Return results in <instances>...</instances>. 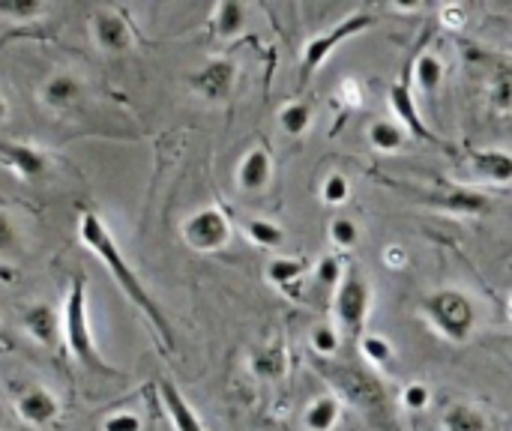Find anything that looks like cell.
I'll return each instance as SVG.
<instances>
[{
	"label": "cell",
	"mask_w": 512,
	"mask_h": 431,
	"mask_svg": "<svg viewBox=\"0 0 512 431\" xmlns=\"http://www.w3.org/2000/svg\"><path fill=\"white\" fill-rule=\"evenodd\" d=\"M339 417H342V405L336 396H318L306 414H303V423L309 431H333L339 426Z\"/></svg>",
	"instance_id": "cell-17"
},
{
	"label": "cell",
	"mask_w": 512,
	"mask_h": 431,
	"mask_svg": "<svg viewBox=\"0 0 512 431\" xmlns=\"http://www.w3.org/2000/svg\"><path fill=\"white\" fill-rule=\"evenodd\" d=\"M309 342H312V351L318 354V357H333L336 351H339V333L333 330V327H315L312 330V336H309Z\"/></svg>",
	"instance_id": "cell-30"
},
{
	"label": "cell",
	"mask_w": 512,
	"mask_h": 431,
	"mask_svg": "<svg viewBox=\"0 0 512 431\" xmlns=\"http://www.w3.org/2000/svg\"><path fill=\"white\" fill-rule=\"evenodd\" d=\"M369 306H372L369 282L360 273L345 276V282L339 285L336 300H333V312H336V321H339L342 333L360 336L363 324H366V315H369Z\"/></svg>",
	"instance_id": "cell-5"
},
{
	"label": "cell",
	"mask_w": 512,
	"mask_h": 431,
	"mask_svg": "<svg viewBox=\"0 0 512 431\" xmlns=\"http://www.w3.org/2000/svg\"><path fill=\"white\" fill-rule=\"evenodd\" d=\"M78 234H81V243L108 267L111 279L120 285V291L126 294V300H129L138 312H144V318L153 324V330L159 333V339H162V342L168 345V351H171V348H174V333H171L168 318L162 315V309L156 306V300L147 294V288H144V282L135 276V270L126 264V258L120 255V246L114 243V237L108 234V228L102 225V219H99L96 213H84L81 222H78Z\"/></svg>",
	"instance_id": "cell-1"
},
{
	"label": "cell",
	"mask_w": 512,
	"mask_h": 431,
	"mask_svg": "<svg viewBox=\"0 0 512 431\" xmlns=\"http://www.w3.org/2000/svg\"><path fill=\"white\" fill-rule=\"evenodd\" d=\"M183 240L195 252H216L231 240V222L219 207H204L183 222Z\"/></svg>",
	"instance_id": "cell-6"
},
{
	"label": "cell",
	"mask_w": 512,
	"mask_h": 431,
	"mask_svg": "<svg viewBox=\"0 0 512 431\" xmlns=\"http://www.w3.org/2000/svg\"><path fill=\"white\" fill-rule=\"evenodd\" d=\"M246 27V6L243 3H234V0H222L216 9H213V33L219 39H234L240 36Z\"/></svg>",
	"instance_id": "cell-18"
},
{
	"label": "cell",
	"mask_w": 512,
	"mask_h": 431,
	"mask_svg": "<svg viewBox=\"0 0 512 431\" xmlns=\"http://www.w3.org/2000/svg\"><path fill=\"white\" fill-rule=\"evenodd\" d=\"M360 351H363V357H366L369 363H375V366H387V363L393 360V348H390V342L381 339V336H363Z\"/></svg>",
	"instance_id": "cell-29"
},
{
	"label": "cell",
	"mask_w": 512,
	"mask_h": 431,
	"mask_svg": "<svg viewBox=\"0 0 512 431\" xmlns=\"http://www.w3.org/2000/svg\"><path fill=\"white\" fill-rule=\"evenodd\" d=\"M15 411H18L21 423L42 429V426H48V423H54V420H57V411H60V408H57V399H54L48 390H42V387H30V390H24V393L18 396Z\"/></svg>",
	"instance_id": "cell-11"
},
{
	"label": "cell",
	"mask_w": 512,
	"mask_h": 431,
	"mask_svg": "<svg viewBox=\"0 0 512 431\" xmlns=\"http://www.w3.org/2000/svg\"><path fill=\"white\" fill-rule=\"evenodd\" d=\"M492 96H495V105H498V108H510L512 105V81L510 78H501Z\"/></svg>",
	"instance_id": "cell-35"
},
{
	"label": "cell",
	"mask_w": 512,
	"mask_h": 431,
	"mask_svg": "<svg viewBox=\"0 0 512 431\" xmlns=\"http://www.w3.org/2000/svg\"><path fill=\"white\" fill-rule=\"evenodd\" d=\"M315 276H318V282H321L324 288H336V291H339V285L345 282V279H342V261H339L336 255H324V258L318 261V267H315Z\"/></svg>",
	"instance_id": "cell-31"
},
{
	"label": "cell",
	"mask_w": 512,
	"mask_h": 431,
	"mask_svg": "<svg viewBox=\"0 0 512 431\" xmlns=\"http://www.w3.org/2000/svg\"><path fill=\"white\" fill-rule=\"evenodd\" d=\"M78 99H81V81L72 72H57L42 87V102L54 111L72 108Z\"/></svg>",
	"instance_id": "cell-15"
},
{
	"label": "cell",
	"mask_w": 512,
	"mask_h": 431,
	"mask_svg": "<svg viewBox=\"0 0 512 431\" xmlns=\"http://www.w3.org/2000/svg\"><path fill=\"white\" fill-rule=\"evenodd\" d=\"M312 105L309 102H288V105H282V111H279V126H282V132L285 135H303L309 126H312Z\"/></svg>",
	"instance_id": "cell-22"
},
{
	"label": "cell",
	"mask_w": 512,
	"mask_h": 431,
	"mask_svg": "<svg viewBox=\"0 0 512 431\" xmlns=\"http://www.w3.org/2000/svg\"><path fill=\"white\" fill-rule=\"evenodd\" d=\"M471 165L489 183H498V186H510L512 183V153H504V150H477L471 156Z\"/></svg>",
	"instance_id": "cell-16"
},
{
	"label": "cell",
	"mask_w": 512,
	"mask_h": 431,
	"mask_svg": "<svg viewBox=\"0 0 512 431\" xmlns=\"http://www.w3.org/2000/svg\"><path fill=\"white\" fill-rule=\"evenodd\" d=\"M42 3L39 0H0V12L6 18H36L42 15Z\"/></svg>",
	"instance_id": "cell-32"
},
{
	"label": "cell",
	"mask_w": 512,
	"mask_h": 431,
	"mask_svg": "<svg viewBox=\"0 0 512 431\" xmlns=\"http://www.w3.org/2000/svg\"><path fill=\"white\" fill-rule=\"evenodd\" d=\"M390 105H393L396 117L405 123V129H408L411 138H417V141H435L432 129L423 123V117H420V111L414 105V96H411L408 84H393L390 87Z\"/></svg>",
	"instance_id": "cell-13"
},
{
	"label": "cell",
	"mask_w": 512,
	"mask_h": 431,
	"mask_svg": "<svg viewBox=\"0 0 512 431\" xmlns=\"http://www.w3.org/2000/svg\"><path fill=\"white\" fill-rule=\"evenodd\" d=\"M0 162L3 168H9L12 174H18L21 180H39L48 171V156L30 144H12L3 141L0 144Z\"/></svg>",
	"instance_id": "cell-9"
},
{
	"label": "cell",
	"mask_w": 512,
	"mask_h": 431,
	"mask_svg": "<svg viewBox=\"0 0 512 431\" xmlns=\"http://www.w3.org/2000/svg\"><path fill=\"white\" fill-rule=\"evenodd\" d=\"M306 270H309V264H303V261L276 258V261H270V267H267V279H270L276 288H291L297 279L306 276Z\"/></svg>",
	"instance_id": "cell-25"
},
{
	"label": "cell",
	"mask_w": 512,
	"mask_h": 431,
	"mask_svg": "<svg viewBox=\"0 0 512 431\" xmlns=\"http://www.w3.org/2000/svg\"><path fill=\"white\" fill-rule=\"evenodd\" d=\"M330 240H333L339 249H354V246L360 243V228H357V222H354V219H345V216L333 219V222H330Z\"/></svg>",
	"instance_id": "cell-27"
},
{
	"label": "cell",
	"mask_w": 512,
	"mask_h": 431,
	"mask_svg": "<svg viewBox=\"0 0 512 431\" xmlns=\"http://www.w3.org/2000/svg\"><path fill=\"white\" fill-rule=\"evenodd\" d=\"M438 201L453 210V213H465V216H474V213H483L489 207V198L483 192H474V189H447V192H438Z\"/></svg>",
	"instance_id": "cell-20"
},
{
	"label": "cell",
	"mask_w": 512,
	"mask_h": 431,
	"mask_svg": "<svg viewBox=\"0 0 512 431\" xmlns=\"http://www.w3.org/2000/svg\"><path fill=\"white\" fill-rule=\"evenodd\" d=\"M273 174V159L264 147H255L243 156V162L237 165V183L243 192H261L267 189Z\"/></svg>",
	"instance_id": "cell-14"
},
{
	"label": "cell",
	"mask_w": 512,
	"mask_h": 431,
	"mask_svg": "<svg viewBox=\"0 0 512 431\" xmlns=\"http://www.w3.org/2000/svg\"><path fill=\"white\" fill-rule=\"evenodd\" d=\"M252 369L258 378H279L285 372V360H282V348H267L261 354L252 357Z\"/></svg>",
	"instance_id": "cell-26"
},
{
	"label": "cell",
	"mask_w": 512,
	"mask_h": 431,
	"mask_svg": "<svg viewBox=\"0 0 512 431\" xmlns=\"http://www.w3.org/2000/svg\"><path fill=\"white\" fill-rule=\"evenodd\" d=\"M90 24H93V42L105 54H120V51H126L132 45V30H129V24H126L123 15L102 9V12L93 15Z\"/></svg>",
	"instance_id": "cell-10"
},
{
	"label": "cell",
	"mask_w": 512,
	"mask_h": 431,
	"mask_svg": "<svg viewBox=\"0 0 512 431\" xmlns=\"http://www.w3.org/2000/svg\"><path fill=\"white\" fill-rule=\"evenodd\" d=\"M348 195H351V183H348V177L345 174H339V171H333V174H327V180H324V186H321V198L327 201V204H345L348 201Z\"/></svg>",
	"instance_id": "cell-28"
},
{
	"label": "cell",
	"mask_w": 512,
	"mask_h": 431,
	"mask_svg": "<svg viewBox=\"0 0 512 431\" xmlns=\"http://www.w3.org/2000/svg\"><path fill=\"white\" fill-rule=\"evenodd\" d=\"M246 234H249V240H252L255 246H264V249H279V246H285V231H282L276 222L261 219V216H252V219L246 222Z\"/></svg>",
	"instance_id": "cell-23"
},
{
	"label": "cell",
	"mask_w": 512,
	"mask_h": 431,
	"mask_svg": "<svg viewBox=\"0 0 512 431\" xmlns=\"http://www.w3.org/2000/svg\"><path fill=\"white\" fill-rule=\"evenodd\" d=\"M372 12H351L348 18H342L336 27H330V30H324L321 36H315V39H309L306 42V48H303V63H300V72H303V78H309L345 39H351V36H357V33H363L366 27H372Z\"/></svg>",
	"instance_id": "cell-4"
},
{
	"label": "cell",
	"mask_w": 512,
	"mask_h": 431,
	"mask_svg": "<svg viewBox=\"0 0 512 431\" xmlns=\"http://www.w3.org/2000/svg\"><path fill=\"white\" fill-rule=\"evenodd\" d=\"M414 78H417V84H420L423 93H435L441 87V81H444V63H441V57L435 51L420 54L417 63H414Z\"/></svg>",
	"instance_id": "cell-21"
},
{
	"label": "cell",
	"mask_w": 512,
	"mask_h": 431,
	"mask_svg": "<svg viewBox=\"0 0 512 431\" xmlns=\"http://www.w3.org/2000/svg\"><path fill=\"white\" fill-rule=\"evenodd\" d=\"M369 144L378 150V153H399L405 144H408V129L399 126V123H390V120H375L366 132Z\"/></svg>",
	"instance_id": "cell-19"
},
{
	"label": "cell",
	"mask_w": 512,
	"mask_h": 431,
	"mask_svg": "<svg viewBox=\"0 0 512 431\" xmlns=\"http://www.w3.org/2000/svg\"><path fill=\"white\" fill-rule=\"evenodd\" d=\"M21 330L42 348H57L63 336V318L48 303H30L21 312Z\"/></svg>",
	"instance_id": "cell-8"
},
{
	"label": "cell",
	"mask_w": 512,
	"mask_h": 431,
	"mask_svg": "<svg viewBox=\"0 0 512 431\" xmlns=\"http://www.w3.org/2000/svg\"><path fill=\"white\" fill-rule=\"evenodd\" d=\"M444 431H486V417L471 405H453L444 414Z\"/></svg>",
	"instance_id": "cell-24"
},
{
	"label": "cell",
	"mask_w": 512,
	"mask_h": 431,
	"mask_svg": "<svg viewBox=\"0 0 512 431\" xmlns=\"http://www.w3.org/2000/svg\"><path fill=\"white\" fill-rule=\"evenodd\" d=\"M234 81H237V66L234 60H225V57H216L210 60L207 66H201L192 78V90L210 102H222L231 96L234 90Z\"/></svg>",
	"instance_id": "cell-7"
},
{
	"label": "cell",
	"mask_w": 512,
	"mask_h": 431,
	"mask_svg": "<svg viewBox=\"0 0 512 431\" xmlns=\"http://www.w3.org/2000/svg\"><path fill=\"white\" fill-rule=\"evenodd\" d=\"M102 431H141V420H138L135 414L120 411V414H111V417L102 423Z\"/></svg>",
	"instance_id": "cell-34"
},
{
	"label": "cell",
	"mask_w": 512,
	"mask_h": 431,
	"mask_svg": "<svg viewBox=\"0 0 512 431\" xmlns=\"http://www.w3.org/2000/svg\"><path fill=\"white\" fill-rule=\"evenodd\" d=\"M423 315L429 318V324L447 339V342H468L477 324V309L474 300L459 291V288H444L435 291L426 303H423Z\"/></svg>",
	"instance_id": "cell-3"
},
{
	"label": "cell",
	"mask_w": 512,
	"mask_h": 431,
	"mask_svg": "<svg viewBox=\"0 0 512 431\" xmlns=\"http://www.w3.org/2000/svg\"><path fill=\"white\" fill-rule=\"evenodd\" d=\"M429 402H432V393H429L426 384H408L405 393H402V405H405L408 411H414V414L426 411Z\"/></svg>",
	"instance_id": "cell-33"
},
{
	"label": "cell",
	"mask_w": 512,
	"mask_h": 431,
	"mask_svg": "<svg viewBox=\"0 0 512 431\" xmlns=\"http://www.w3.org/2000/svg\"><path fill=\"white\" fill-rule=\"evenodd\" d=\"M159 399H162V408H165L174 431H204V423L198 420L192 405L183 399V393L171 381H159Z\"/></svg>",
	"instance_id": "cell-12"
},
{
	"label": "cell",
	"mask_w": 512,
	"mask_h": 431,
	"mask_svg": "<svg viewBox=\"0 0 512 431\" xmlns=\"http://www.w3.org/2000/svg\"><path fill=\"white\" fill-rule=\"evenodd\" d=\"M63 339H66V351L81 366H87L90 372H99V375H117L108 363H102V357L93 348L90 315H87V291H84V279L81 276L72 282L66 306H63Z\"/></svg>",
	"instance_id": "cell-2"
}]
</instances>
